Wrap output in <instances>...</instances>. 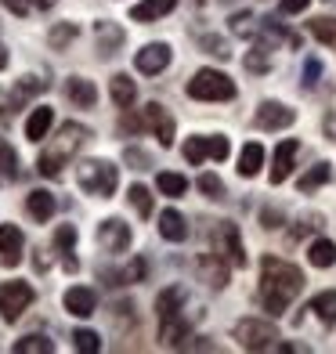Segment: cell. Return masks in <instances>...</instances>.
Listing matches in <instances>:
<instances>
[{
    "label": "cell",
    "mask_w": 336,
    "mask_h": 354,
    "mask_svg": "<svg viewBox=\"0 0 336 354\" xmlns=\"http://www.w3.org/2000/svg\"><path fill=\"white\" fill-rule=\"evenodd\" d=\"M304 289V271L282 257L268 253L261 261V304L271 315H282Z\"/></svg>",
    "instance_id": "cell-1"
},
{
    "label": "cell",
    "mask_w": 336,
    "mask_h": 354,
    "mask_svg": "<svg viewBox=\"0 0 336 354\" xmlns=\"http://www.w3.org/2000/svg\"><path fill=\"white\" fill-rule=\"evenodd\" d=\"M91 141V131L87 127H80V123H66L58 131V138L47 145V149L40 152V159H37V170L44 174V177H58L62 174V167L69 163V159L76 156V149H84V145Z\"/></svg>",
    "instance_id": "cell-2"
},
{
    "label": "cell",
    "mask_w": 336,
    "mask_h": 354,
    "mask_svg": "<svg viewBox=\"0 0 336 354\" xmlns=\"http://www.w3.org/2000/svg\"><path fill=\"white\" fill-rule=\"evenodd\" d=\"M76 185L87 192V196H98V199H109L120 185V170L109 163V159H84L76 167Z\"/></svg>",
    "instance_id": "cell-3"
},
{
    "label": "cell",
    "mask_w": 336,
    "mask_h": 354,
    "mask_svg": "<svg viewBox=\"0 0 336 354\" xmlns=\"http://www.w3.org/2000/svg\"><path fill=\"white\" fill-rule=\"evenodd\" d=\"M188 98L196 102H232L235 98V84L232 76H224L221 69H199L188 80Z\"/></svg>",
    "instance_id": "cell-4"
},
{
    "label": "cell",
    "mask_w": 336,
    "mask_h": 354,
    "mask_svg": "<svg viewBox=\"0 0 336 354\" xmlns=\"http://www.w3.org/2000/svg\"><path fill=\"white\" fill-rule=\"evenodd\" d=\"M235 340L243 351H275L279 347V329L264 318H243L235 326Z\"/></svg>",
    "instance_id": "cell-5"
},
{
    "label": "cell",
    "mask_w": 336,
    "mask_h": 354,
    "mask_svg": "<svg viewBox=\"0 0 336 354\" xmlns=\"http://www.w3.org/2000/svg\"><path fill=\"white\" fill-rule=\"evenodd\" d=\"M33 286L29 282H4L0 286V318L4 322H19L26 315V308L33 304Z\"/></svg>",
    "instance_id": "cell-6"
},
{
    "label": "cell",
    "mask_w": 336,
    "mask_h": 354,
    "mask_svg": "<svg viewBox=\"0 0 336 354\" xmlns=\"http://www.w3.org/2000/svg\"><path fill=\"white\" fill-rule=\"evenodd\" d=\"M253 123H257L261 131H286V127L297 123V112L282 102H261L257 112H253Z\"/></svg>",
    "instance_id": "cell-7"
},
{
    "label": "cell",
    "mask_w": 336,
    "mask_h": 354,
    "mask_svg": "<svg viewBox=\"0 0 336 354\" xmlns=\"http://www.w3.org/2000/svg\"><path fill=\"white\" fill-rule=\"evenodd\" d=\"M214 239H217V253H221L232 268H246V250H243V239H239V228H235V224L224 221Z\"/></svg>",
    "instance_id": "cell-8"
},
{
    "label": "cell",
    "mask_w": 336,
    "mask_h": 354,
    "mask_svg": "<svg viewBox=\"0 0 336 354\" xmlns=\"http://www.w3.org/2000/svg\"><path fill=\"white\" fill-rule=\"evenodd\" d=\"M98 243L105 253H127V246H131V228L120 217H109L98 224Z\"/></svg>",
    "instance_id": "cell-9"
},
{
    "label": "cell",
    "mask_w": 336,
    "mask_h": 354,
    "mask_svg": "<svg viewBox=\"0 0 336 354\" xmlns=\"http://www.w3.org/2000/svg\"><path fill=\"white\" fill-rule=\"evenodd\" d=\"M134 66H138V73H145V76L163 73L170 66V44H145L134 55Z\"/></svg>",
    "instance_id": "cell-10"
},
{
    "label": "cell",
    "mask_w": 336,
    "mask_h": 354,
    "mask_svg": "<svg viewBox=\"0 0 336 354\" xmlns=\"http://www.w3.org/2000/svg\"><path fill=\"white\" fill-rule=\"evenodd\" d=\"M145 127L159 138V145H163V149H170V145H174V116H170V112L159 105V102L145 105Z\"/></svg>",
    "instance_id": "cell-11"
},
{
    "label": "cell",
    "mask_w": 336,
    "mask_h": 354,
    "mask_svg": "<svg viewBox=\"0 0 336 354\" xmlns=\"http://www.w3.org/2000/svg\"><path fill=\"white\" fill-rule=\"evenodd\" d=\"M297 152H300V145H297L293 138H290V141H282L279 149H275V163H271V174H268V181H271V185L290 181L293 163H297Z\"/></svg>",
    "instance_id": "cell-12"
},
{
    "label": "cell",
    "mask_w": 336,
    "mask_h": 354,
    "mask_svg": "<svg viewBox=\"0 0 336 354\" xmlns=\"http://www.w3.org/2000/svg\"><path fill=\"white\" fill-rule=\"evenodd\" d=\"M196 271H199V279L206 286H214V289L228 286V264H224L221 253H203L199 261H196Z\"/></svg>",
    "instance_id": "cell-13"
},
{
    "label": "cell",
    "mask_w": 336,
    "mask_h": 354,
    "mask_svg": "<svg viewBox=\"0 0 336 354\" xmlns=\"http://www.w3.org/2000/svg\"><path fill=\"white\" fill-rule=\"evenodd\" d=\"M62 304H66V311L76 315V318H91L94 311H98V297H94V289H87V286H73V289H66Z\"/></svg>",
    "instance_id": "cell-14"
},
{
    "label": "cell",
    "mask_w": 336,
    "mask_h": 354,
    "mask_svg": "<svg viewBox=\"0 0 336 354\" xmlns=\"http://www.w3.org/2000/svg\"><path fill=\"white\" fill-rule=\"evenodd\" d=\"M22 246H26L22 232L15 228V224H0V264L15 268V264L22 261Z\"/></svg>",
    "instance_id": "cell-15"
},
{
    "label": "cell",
    "mask_w": 336,
    "mask_h": 354,
    "mask_svg": "<svg viewBox=\"0 0 336 354\" xmlns=\"http://www.w3.org/2000/svg\"><path fill=\"white\" fill-rule=\"evenodd\" d=\"M66 98L76 109H94V102H98V87H94L91 80H84V76H69L66 80Z\"/></svg>",
    "instance_id": "cell-16"
},
{
    "label": "cell",
    "mask_w": 336,
    "mask_h": 354,
    "mask_svg": "<svg viewBox=\"0 0 336 354\" xmlns=\"http://www.w3.org/2000/svg\"><path fill=\"white\" fill-rule=\"evenodd\" d=\"M185 300H188V289H185V286H167L163 293L156 297V315H159V322L170 318V315H181Z\"/></svg>",
    "instance_id": "cell-17"
},
{
    "label": "cell",
    "mask_w": 336,
    "mask_h": 354,
    "mask_svg": "<svg viewBox=\"0 0 336 354\" xmlns=\"http://www.w3.org/2000/svg\"><path fill=\"white\" fill-rule=\"evenodd\" d=\"M94 37H98V51L102 58H112L123 47V29L116 22H98L94 26Z\"/></svg>",
    "instance_id": "cell-18"
},
{
    "label": "cell",
    "mask_w": 336,
    "mask_h": 354,
    "mask_svg": "<svg viewBox=\"0 0 336 354\" xmlns=\"http://www.w3.org/2000/svg\"><path fill=\"white\" fill-rule=\"evenodd\" d=\"M26 210H29V217L33 221H51L55 217V210H58V203H55V196L51 192H44V188H37V192H29V199H26Z\"/></svg>",
    "instance_id": "cell-19"
},
{
    "label": "cell",
    "mask_w": 336,
    "mask_h": 354,
    "mask_svg": "<svg viewBox=\"0 0 336 354\" xmlns=\"http://www.w3.org/2000/svg\"><path fill=\"white\" fill-rule=\"evenodd\" d=\"M174 8H178V0H141V4L131 8V19L134 22H156L163 15H170Z\"/></svg>",
    "instance_id": "cell-20"
},
{
    "label": "cell",
    "mask_w": 336,
    "mask_h": 354,
    "mask_svg": "<svg viewBox=\"0 0 336 354\" xmlns=\"http://www.w3.org/2000/svg\"><path fill=\"white\" fill-rule=\"evenodd\" d=\"M51 123H55V109H47V105L33 109V112H29V120H26V138L29 141H44L47 131H51Z\"/></svg>",
    "instance_id": "cell-21"
},
{
    "label": "cell",
    "mask_w": 336,
    "mask_h": 354,
    "mask_svg": "<svg viewBox=\"0 0 336 354\" xmlns=\"http://www.w3.org/2000/svg\"><path fill=\"white\" fill-rule=\"evenodd\" d=\"M55 246H58V253H62V264H66V271H76L80 261L73 257V246H76V228H73V224H58Z\"/></svg>",
    "instance_id": "cell-22"
},
{
    "label": "cell",
    "mask_w": 336,
    "mask_h": 354,
    "mask_svg": "<svg viewBox=\"0 0 336 354\" xmlns=\"http://www.w3.org/2000/svg\"><path fill=\"white\" fill-rule=\"evenodd\" d=\"M159 235L167 239V243H185L188 239V224L178 210H163V217H159Z\"/></svg>",
    "instance_id": "cell-23"
},
{
    "label": "cell",
    "mask_w": 336,
    "mask_h": 354,
    "mask_svg": "<svg viewBox=\"0 0 336 354\" xmlns=\"http://www.w3.org/2000/svg\"><path fill=\"white\" fill-rule=\"evenodd\" d=\"M109 91H112V102H116L120 109H131V105L138 102V87H134V80L127 76V73H116V76H112Z\"/></svg>",
    "instance_id": "cell-24"
},
{
    "label": "cell",
    "mask_w": 336,
    "mask_h": 354,
    "mask_svg": "<svg viewBox=\"0 0 336 354\" xmlns=\"http://www.w3.org/2000/svg\"><path fill=\"white\" fill-rule=\"evenodd\" d=\"M308 308L322 318V326H336V289H326V293L311 297Z\"/></svg>",
    "instance_id": "cell-25"
},
{
    "label": "cell",
    "mask_w": 336,
    "mask_h": 354,
    "mask_svg": "<svg viewBox=\"0 0 336 354\" xmlns=\"http://www.w3.org/2000/svg\"><path fill=\"white\" fill-rule=\"evenodd\" d=\"M261 167H264V149L257 141H250L243 149V156H239V174H243V177H257Z\"/></svg>",
    "instance_id": "cell-26"
},
{
    "label": "cell",
    "mask_w": 336,
    "mask_h": 354,
    "mask_svg": "<svg viewBox=\"0 0 336 354\" xmlns=\"http://www.w3.org/2000/svg\"><path fill=\"white\" fill-rule=\"evenodd\" d=\"M308 261L315 268H333L336 264V243H329V239H315V243L308 246Z\"/></svg>",
    "instance_id": "cell-27"
},
{
    "label": "cell",
    "mask_w": 336,
    "mask_h": 354,
    "mask_svg": "<svg viewBox=\"0 0 336 354\" xmlns=\"http://www.w3.org/2000/svg\"><path fill=\"white\" fill-rule=\"evenodd\" d=\"M188 336V322L181 318V315H170V318H163V329H159V340L163 344H170V347H178L181 340Z\"/></svg>",
    "instance_id": "cell-28"
},
{
    "label": "cell",
    "mask_w": 336,
    "mask_h": 354,
    "mask_svg": "<svg viewBox=\"0 0 336 354\" xmlns=\"http://www.w3.org/2000/svg\"><path fill=\"white\" fill-rule=\"evenodd\" d=\"M329 177H333V167H329V163H315V167L297 181V188H300V192H315V188H322Z\"/></svg>",
    "instance_id": "cell-29"
},
{
    "label": "cell",
    "mask_w": 336,
    "mask_h": 354,
    "mask_svg": "<svg viewBox=\"0 0 336 354\" xmlns=\"http://www.w3.org/2000/svg\"><path fill=\"white\" fill-rule=\"evenodd\" d=\"M308 29H311L315 40H322L326 47H333V51H336V19H326V15H322V19H311Z\"/></svg>",
    "instance_id": "cell-30"
},
{
    "label": "cell",
    "mask_w": 336,
    "mask_h": 354,
    "mask_svg": "<svg viewBox=\"0 0 336 354\" xmlns=\"http://www.w3.org/2000/svg\"><path fill=\"white\" fill-rule=\"evenodd\" d=\"M156 188L163 192V196L178 199V196H185V192H188V177H181V174H159L156 177Z\"/></svg>",
    "instance_id": "cell-31"
},
{
    "label": "cell",
    "mask_w": 336,
    "mask_h": 354,
    "mask_svg": "<svg viewBox=\"0 0 336 354\" xmlns=\"http://www.w3.org/2000/svg\"><path fill=\"white\" fill-rule=\"evenodd\" d=\"M11 351H15V354H51L55 344L47 340V336H22V340H15Z\"/></svg>",
    "instance_id": "cell-32"
},
{
    "label": "cell",
    "mask_w": 336,
    "mask_h": 354,
    "mask_svg": "<svg viewBox=\"0 0 336 354\" xmlns=\"http://www.w3.org/2000/svg\"><path fill=\"white\" fill-rule=\"evenodd\" d=\"M181 152H185V159L192 167H199L206 156H210V138H188L185 145H181Z\"/></svg>",
    "instance_id": "cell-33"
},
{
    "label": "cell",
    "mask_w": 336,
    "mask_h": 354,
    "mask_svg": "<svg viewBox=\"0 0 336 354\" xmlns=\"http://www.w3.org/2000/svg\"><path fill=\"white\" fill-rule=\"evenodd\" d=\"M127 199H131V206H134L141 217H152V192H149L145 185H131Z\"/></svg>",
    "instance_id": "cell-34"
},
{
    "label": "cell",
    "mask_w": 336,
    "mask_h": 354,
    "mask_svg": "<svg viewBox=\"0 0 336 354\" xmlns=\"http://www.w3.org/2000/svg\"><path fill=\"white\" fill-rule=\"evenodd\" d=\"M0 177H4V181L19 177V156H15V149L8 141H0Z\"/></svg>",
    "instance_id": "cell-35"
},
{
    "label": "cell",
    "mask_w": 336,
    "mask_h": 354,
    "mask_svg": "<svg viewBox=\"0 0 336 354\" xmlns=\"http://www.w3.org/2000/svg\"><path fill=\"white\" fill-rule=\"evenodd\" d=\"M73 347H76L80 354H98V351H102V336L91 333V329H76V333H73Z\"/></svg>",
    "instance_id": "cell-36"
},
{
    "label": "cell",
    "mask_w": 336,
    "mask_h": 354,
    "mask_svg": "<svg viewBox=\"0 0 336 354\" xmlns=\"http://www.w3.org/2000/svg\"><path fill=\"white\" fill-rule=\"evenodd\" d=\"M232 33L250 40L253 33H257V19H253L250 11H235V15H232Z\"/></svg>",
    "instance_id": "cell-37"
},
{
    "label": "cell",
    "mask_w": 336,
    "mask_h": 354,
    "mask_svg": "<svg viewBox=\"0 0 336 354\" xmlns=\"http://www.w3.org/2000/svg\"><path fill=\"white\" fill-rule=\"evenodd\" d=\"M76 33H80L76 22H62V26H55V29H51V37H47V40H51V47H66V44H73V40H76Z\"/></svg>",
    "instance_id": "cell-38"
},
{
    "label": "cell",
    "mask_w": 336,
    "mask_h": 354,
    "mask_svg": "<svg viewBox=\"0 0 336 354\" xmlns=\"http://www.w3.org/2000/svg\"><path fill=\"white\" fill-rule=\"evenodd\" d=\"M199 192H203L206 199H221V196H224L221 177H217V174H203V177H199Z\"/></svg>",
    "instance_id": "cell-39"
},
{
    "label": "cell",
    "mask_w": 336,
    "mask_h": 354,
    "mask_svg": "<svg viewBox=\"0 0 336 354\" xmlns=\"http://www.w3.org/2000/svg\"><path fill=\"white\" fill-rule=\"evenodd\" d=\"M19 94H8L4 87H0V123H8L11 116H15V109H19Z\"/></svg>",
    "instance_id": "cell-40"
},
{
    "label": "cell",
    "mask_w": 336,
    "mask_h": 354,
    "mask_svg": "<svg viewBox=\"0 0 336 354\" xmlns=\"http://www.w3.org/2000/svg\"><path fill=\"white\" fill-rule=\"evenodd\" d=\"M47 87V80H37V76H22L19 80V87H15V94H19V98H29V94H40Z\"/></svg>",
    "instance_id": "cell-41"
},
{
    "label": "cell",
    "mask_w": 336,
    "mask_h": 354,
    "mask_svg": "<svg viewBox=\"0 0 336 354\" xmlns=\"http://www.w3.org/2000/svg\"><path fill=\"white\" fill-rule=\"evenodd\" d=\"M318 80H322V62L308 58L304 62V87H318Z\"/></svg>",
    "instance_id": "cell-42"
},
{
    "label": "cell",
    "mask_w": 336,
    "mask_h": 354,
    "mask_svg": "<svg viewBox=\"0 0 336 354\" xmlns=\"http://www.w3.org/2000/svg\"><path fill=\"white\" fill-rule=\"evenodd\" d=\"M199 44L206 47V55H214V58H221V62H224V58L232 55V51H228V44H224L221 37H203Z\"/></svg>",
    "instance_id": "cell-43"
},
{
    "label": "cell",
    "mask_w": 336,
    "mask_h": 354,
    "mask_svg": "<svg viewBox=\"0 0 336 354\" xmlns=\"http://www.w3.org/2000/svg\"><path fill=\"white\" fill-rule=\"evenodd\" d=\"M232 156V141L228 138H210V159H217V163H224V159Z\"/></svg>",
    "instance_id": "cell-44"
},
{
    "label": "cell",
    "mask_w": 336,
    "mask_h": 354,
    "mask_svg": "<svg viewBox=\"0 0 336 354\" xmlns=\"http://www.w3.org/2000/svg\"><path fill=\"white\" fill-rule=\"evenodd\" d=\"M123 159H127V163H131L134 170H149V167H152L149 152H141V149H127V152H123Z\"/></svg>",
    "instance_id": "cell-45"
},
{
    "label": "cell",
    "mask_w": 336,
    "mask_h": 354,
    "mask_svg": "<svg viewBox=\"0 0 336 354\" xmlns=\"http://www.w3.org/2000/svg\"><path fill=\"white\" fill-rule=\"evenodd\" d=\"M246 69H250V73H268V58H264V47H261V51H250V55H246Z\"/></svg>",
    "instance_id": "cell-46"
},
{
    "label": "cell",
    "mask_w": 336,
    "mask_h": 354,
    "mask_svg": "<svg viewBox=\"0 0 336 354\" xmlns=\"http://www.w3.org/2000/svg\"><path fill=\"white\" fill-rule=\"evenodd\" d=\"M261 224L268 232H275V228H282V210H275V206H268V210L261 214Z\"/></svg>",
    "instance_id": "cell-47"
},
{
    "label": "cell",
    "mask_w": 336,
    "mask_h": 354,
    "mask_svg": "<svg viewBox=\"0 0 336 354\" xmlns=\"http://www.w3.org/2000/svg\"><path fill=\"white\" fill-rule=\"evenodd\" d=\"M11 15H29V8H33V0H0Z\"/></svg>",
    "instance_id": "cell-48"
},
{
    "label": "cell",
    "mask_w": 336,
    "mask_h": 354,
    "mask_svg": "<svg viewBox=\"0 0 336 354\" xmlns=\"http://www.w3.org/2000/svg\"><path fill=\"white\" fill-rule=\"evenodd\" d=\"M311 0H282V15H300V11H308Z\"/></svg>",
    "instance_id": "cell-49"
},
{
    "label": "cell",
    "mask_w": 336,
    "mask_h": 354,
    "mask_svg": "<svg viewBox=\"0 0 336 354\" xmlns=\"http://www.w3.org/2000/svg\"><path fill=\"white\" fill-rule=\"evenodd\" d=\"M4 66H8V51L0 47V69H4Z\"/></svg>",
    "instance_id": "cell-50"
},
{
    "label": "cell",
    "mask_w": 336,
    "mask_h": 354,
    "mask_svg": "<svg viewBox=\"0 0 336 354\" xmlns=\"http://www.w3.org/2000/svg\"><path fill=\"white\" fill-rule=\"evenodd\" d=\"M0 181H4V177H0Z\"/></svg>",
    "instance_id": "cell-51"
},
{
    "label": "cell",
    "mask_w": 336,
    "mask_h": 354,
    "mask_svg": "<svg viewBox=\"0 0 336 354\" xmlns=\"http://www.w3.org/2000/svg\"><path fill=\"white\" fill-rule=\"evenodd\" d=\"M199 4H203V0H199Z\"/></svg>",
    "instance_id": "cell-52"
}]
</instances>
